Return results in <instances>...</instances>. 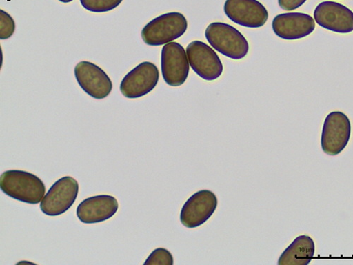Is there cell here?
<instances>
[{
    "label": "cell",
    "mask_w": 353,
    "mask_h": 265,
    "mask_svg": "<svg viewBox=\"0 0 353 265\" xmlns=\"http://www.w3.org/2000/svg\"><path fill=\"white\" fill-rule=\"evenodd\" d=\"M0 188L9 197L30 204L40 203L46 190L37 175L19 170L4 172L0 177Z\"/></svg>",
    "instance_id": "obj_1"
},
{
    "label": "cell",
    "mask_w": 353,
    "mask_h": 265,
    "mask_svg": "<svg viewBox=\"0 0 353 265\" xmlns=\"http://www.w3.org/2000/svg\"><path fill=\"white\" fill-rule=\"evenodd\" d=\"M188 27V20L183 14L169 12L147 23L142 29L141 38L148 46L165 45L183 36Z\"/></svg>",
    "instance_id": "obj_2"
},
{
    "label": "cell",
    "mask_w": 353,
    "mask_h": 265,
    "mask_svg": "<svg viewBox=\"0 0 353 265\" xmlns=\"http://www.w3.org/2000/svg\"><path fill=\"white\" fill-rule=\"evenodd\" d=\"M205 37L215 50L232 60H241L249 52L246 38L237 28L228 23H210L205 29Z\"/></svg>",
    "instance_id": "obj_3"
},
{
    "label": "cell",
    "mask_w": 353,
    "mask_h": 265,
    "mask_svg": "<svg viewBox=\"0 0 353 265\" xmlns=\"http://www.w3.org/2000/svg\"><path fill=\"white\" fill-rule=\"evenodd\" d=\"M351 130L350 119L345 113L341 111L330 112L322 128L321 146L323 152L330 156L341 153L350 141Z\"/></svg>",
    "instance_id": "obj_4"
},
{
    "label": "cell",
    "mask_w": 353,
    "mask_h": 265,
    "mask_svg": "<svg viewBox=\"0 0 353 265\" xmlns=\"http://www.w3.org/2000/svg\"><path fill=\"white\" fill-rule=\"evenodd\" d=\"M79 194V184L72 177L65 176L57 181L41 202L43 214L57 217L68 212Z\"/></svg>",
    "instance_id": "obj_5"
},
{
    "label": "cell",
    "mask_w": 353,
    "mask_h": 265,
    "mask_svg": "<svg viewBox=\"0 0 353 265\" xmlns=\"http://www.w3.org/2000/svg\"><path fill=\"white\" fill-rule=\"evenodd\" d=\"M187 52L182 45L171 42L161 51V72L165 83L171 86H180L185 83L190 73Z\"/></svg>",
    "instance_id": "obj_6"
},
{
    "label": "cell",
    "mask_w": 353,
    "mask_h": 265,
    "mask_svg": "<svg viewBox=\"0 0 353 265\" xmlns=\"http://www.w3.org/2000/svg\"><path fill=\"white\" fill-rule=\"evenodd\" d=\"M186 52L192 69L201 79L214 81L223 74V66L220 57L207 43L192 41L188 46Z\"/></svg>",
    "instance_id": "obj_7"
},
{
    "label": "cell",
    "mask_w": 353,
    "mask_h": 265,
    "mask_svg": "<svg viewBox=\"0 0 353 265\" xmlns=\"http://www.w3.org/2000/svg\"><path fill=\"white\" fill-rule=\"evenodd\" d=\"M159 77L160 73L156 65L143 62L123 78L121 84V92L128 99L143 97L154 90Z\"/></svg>",
    "instance_id": "obj_8"
},
{
    "label": "cell",
    "mask_w": 353,
    "mask_h": 265,
    "mask_svg": "<svg viewBox=\"0 0 353 265\" xmlns=\"http://www.w3.org/2000/svg\"><path fill=\"white\" fill-rule=\"evenodd\" d=\"M217 206L218 199L213 192L199 191L184 204L181 213V223L189 228L199 227L212 217Z\"/></svg>",
    "instance_id": "obj_9"
},
{
    "label": "cell",
    "mask_w": 353,
    "mask_h": 265,
    "mask_svg": "<svg viewBox=\"0 0 353 265\" xmlns=\"http://www.w3.org/2000/svg\"><path fill=\"white\" fill-rule=\"evenodd\" d=\"M314 17L319 26L332 32L346 35L353 32V12L341 3H319L314 10Z\"/></svg>",
    "instance_id": "obj_10"
},
{
    "label": "cell",
    "mask_w": 353,
    "mask_h": 265,
    "mask_svg": "<svg viewBox=\"0 0 353 265\" xmlns=\"http://www.w3.org/2000/svg\"><path fill=\"white\" fill-rule=\"evenodd\" d=\"M74 75L82 90L95 99H104L112 90L110 78L101 68L91 62L79 63L74 68Z\"/></svg>",
    "instance_id": "obj_11"
},
{
    "label": "cell",
    "mask_w": 353,
    "mask_h": 265,
    "mask_svg": "<svg viewBox=\"0 0 353 265\" xmlns=\"http://www.w3.org/2000/svg\"><path fill=\"white\" fill-rule=\"evenodd\" d=\"M224 12L232 22L244 27H262L269 19L266 8L258 0H226Z\"/></svg>",
    "instance_id": "obj_12"
},
{
    "label": "cell",
    "mask_w": 353,
    "mask_h": 265,
    "mask_svg": "<svg viewBox=\"0 0 353 265\" xmlns=\"http://www.w3.org/2000/svg\"><path fill=\"white\" fill-rule=\"evenodd\" d=\"M315 27L313 17L301 12L281 14L276 16L272 21L274 34L288 41L305 38L314 32Z\"/></svg>",
    "instance_id": "obj_13"
},
{
    "label": "cell",
    "mask_w": 353,
    "mask_h": 265,
    "mask_svg": "<svg viewBox=\"0 0 353 265\" xmlns=\"http://www.w3.org/2000/svg\"><path fill=\"white\" fill-rule=\"evenodd\" d=\"M119 204L111 195H101L82 201L77 209V216L84 224H97L112 218L119 211Z\"/></svg>",
    "instance_id": "obj_14"
},
{
    "label": "cell",
    "mask_w": 353,
    "mask_h": 265,
    "mask_svg": "<svg viewBox=\"0 0 353 265\" xmlns=\"http://www.w3.org/2000/svg\"><path fill=\"white\" fill-rule=\"evenodd\" d=\"M315 253V244L309 235H301L284 251L279 265H307Z\"/></svg>",
    "instance_id": "obj_15"
},
{
    "label": "cell",
    "mask_w": 353,
    "mask_h": 265,
    "mask_svg": "<svg viewBox=\"0 0 353 265\" xmlns=\"http://www.w3.org/2000/svg\"><path fill=\"white\" fill-rule=\"evenodd\" d=\"M123 0H80L82 7L94 13H104L119 7Z\"/></svg>",
    "instance_id": "obj_16"
},
{
    "label": "cell",
    "mask_w": 353,
    "mask_h": 265,
    "mask_svg": "<svg viewBox=\"0 0 353 265\" xmlns=\"http://www.w3.org/2000/svg\"><path fill=\"white\" fill-rule=\"evenodd\" d=\"M15 28L13 18L3 10H0V39H10L14 35Z\"/></svg>",
    "instance_id": "obj_17"
},
{
    "label": "cell",
    "mask_w": 353,
    "mask_h": 265,
    "mask_svg": "<svg viewBox=\"0 0 353 265\" xmlns=\"http://www.w3.org/2000/svg\"><path fill=\"white\" fill-rule=\"evenodd\" d=\"M145 265H172L173 257L171 253L164 248L154 251L144 262Z\"/></svg>",
    "instance_id": "obj_18"
},
{
    "label": "cell",
    "mask_w": 353,
    "mask_h": 265,
    "mask_svg": "<svg viewBox=\"0 0 353 265\" xmlns=\"http://www.w3.org/2000/svg\"><path fill=\"white\" fill-rule=\"evenodd\" d=\"M307 0H278L279 7L285 11H293L302 7Z\"/></svg>",
    "instance_id": "obj_19"
},
{
    "label": "cell",
    "mask_w": 353,
    "mask_h": 265,
    "mask_svg": "<svg viewBox=\"0 0 353 265\" xmlns=\"http://www.w3.org/2000/svg\"><path fill=\"white\" fill-rule=\"evenodd\" d=\"M59 1L67 4L74 1V0H59Z\"/></svg>",
    "instance_id": "obj_20"
}]
</instances>
